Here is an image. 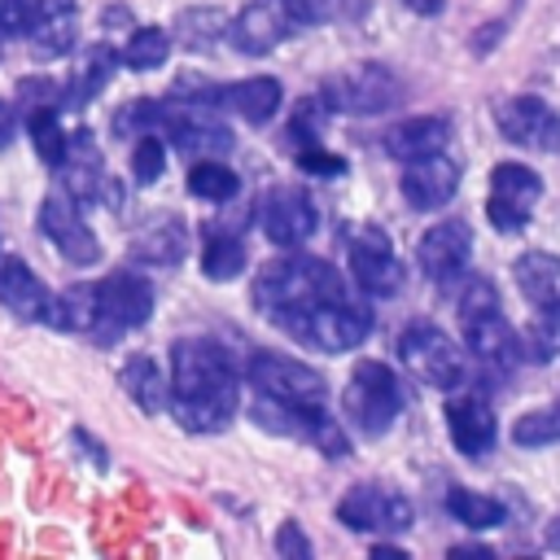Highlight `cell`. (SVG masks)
Wrapping results in <instances>:
<instances>
[{
  "label": "cell",
  "mask_w": 560,
  "mask_h": 560,
  "mask_svg": "<svg viewBox=\"0 0 560 560\" xmlns=\"http://www.w3.org/2000/svg\"><path fill=\"white\" fill-rule=\"evenodd\" d=\"M171 416L188 433H219L241 407V372L214 337H179L171 346Z\"/></svg>",
  "instance_id": "cell-1"
},
{
  "label": "cell",
  "mask_w": 560,
  "mask_h": 560,
  "mask_svg": "<svg viewBox=\"0 0 560 560\" xmlns=\"http://www.w3.org/2000/svg\"><path fill=\"white\" fill-rule=\"evenodd\" d=\"M328 298H350L337 267L324 262V258H306V254H293V258H276L258 271L254 280V302L262 306L267 319H280V315H293V311H306L315 302H328Z\"/></svg>",
  "instance_id": "cell-2"
},
{
  "label": "cell",
  "mask_w": 560,
  "mask_h": 560,
  "mask_svg": "<svg viewBox=\"0 0 560 560\" xmlns=\"http://www.w3.org/2000/svg\"><path fill=\"white\" fill-rule=\"evenodd\" d=\"M464 280H468L464 293H459V328H464V341H468V350H472V359L481 368H490L494 376H512L525 354H521V337L503 319L499 289L486 276H464Z\"/></svg>",
  "instance_id": "cell-3"
},
{
  "label": "cell",
  "mask_w": 560,
  "mask_h": 560,
  "mask_svg": "<svg viewBox=\"0 0 560 560\" xmlns=\"http://www.w3.org/2000/svg\"><path fill=\"white\" fill-rule=\"evenodd\" d=\"M284 337H293L298 346H311V350H324V354H341V350H354L359 341H368L372 332V315L363 302L354 298H328V302H315L306 311H293V315H280L271 319Z\"/></svg>",
  "instance_id": "cell-4"
},
{
  "label": "cell",
  "mask_w": 560,
  "mask_h": 560,
  "mask_svg": "<svg viewBox=\"0 0 560 560\" xmlns=\"http://www.w3.org/2000/svg\"><path fill=\"white\" fill-rule=\"evenodd\" d=\"M341 407H346V420L363 433V438H381L389 433V424L402 416V381L389 363H376V359H363L350 381H346V394H341Z\"/></svg>",
  "instance_id": "cell-5"
},
{
  "label": "cell",
  "mask_w": 560,
  "mask_h": 560,
  "mask_svg": "<svg viewBox=\"0 0 560 560\" xmlns=\"http://www.w3.org/2000/svg\"><path fill=\"white\" fill-rule=\"evenodd\" d=\"M249 416H254L258 429H267V433H276V438L311 442V446H319L328 459H346V455H350V438H346V429L324 411V402H280V398L254 394Z\"/></svg>",
  "instance_id": "cell-6"
},
{
  "label": "cell",
  "mask_w": 560,
  "mask_h": 560,
  "mask_svg": "<svg viewBox=\"0 0 560 560\" xmlns=\"http://www.w3.org/2000/svg\"><path fill=\"white\" fill-rule=\"evenodd\" d=\"M398 359L420 385H433V389H459L468 376L464 350L429 319H416L398 332Z\"/></svg>",
  "instance_id": "cell-7"
},
{
  "label": "cell",
  "mask_w": 560,
  "mask_h": 560,
  "mask_svg": "<svg viewBox=\"0 0 560 560\" xmlns=\"http://www.w3.org/2000/svg\"><path fill=\"white\" fill-rule=\"evenodd\" d=\"M92 293H96V319L88 332L96 341H118L122 332H136L153 315V284L140 271H114L101 284H92Z\"/></svg>",
  "instance_id": "cell-8"
},
{
  "label": "cell",
  "mask_w": 560,
  "mask_h": 560,
  "mask_svg": "<svg viewBox=\"0 0 560 560\" xmlns=\"http://www.w3.org/2000/svg\"><path fill=\"white\" fill-rule=\"evenodd\" d=\"M402 101V83L381 61H359L324 79V109L337 114H385Z\"/></svg>",
  "instance_id": "cell-9"
},
{
  "label": "cell",
  "mask_w": 560,
  "mask_h": 560,
  "mask_svg": "<svg viewBox=\"0 0 560 560\" xmlns=\"http://www.w3.org/2000/svg\"><path fill=\"white\" fill-rule=\"evenodd\" d=\"M542 197V175L529 171L525 162H499L490 171V197H486V219L494 232L512 236L529 223L534 206Z\"/></svg>",
  "instance_id": "cell-10"
},
{
  "label": "cell",
  "mask_w": 560,
  "mask_h": 560,
  "mask_svg": "<svg viewBox=\"0 0 560 560\" xmlns=\"http://www.w3.org/2000/svg\"><path fill=\"white\" fill-rule=\"evenodd\" d=\"M245 381L254 385V394L280 398V402H324V394H328V381L311 363H298V359L271 354V350L249 354Z\"/></svg>",
  "instance_id": "cell-11"
},
{
  "label": "cell",
  "mask_w": 560,
  "mask_h": 560,
  "mask_svg": "<svg viewBox=\"0 0 560 560\" xmlns=\"http://www.w3.org/2000/svg\"><path fill=\"white\" fill-rule=\"evenodd\" d=\"M411 516V499L385 486H354L337 503V521L354 534H402Z\"/></svg>",
  "instance_id": "cell-12"
},
{
  "label": "cell",
  "mask_w": 560,
  "mask_h": 560,
  "mask_svg": "<svg viewBox=\"0 0 560 560\" xmlns=\"http://www.w3.org/2000/svg\"><path fill=\"white\" fill-rule=\"evenodd\" d=\"M350 276L368 298H394L407 284V267L381 228H359L350 241Z\"/></svg>",
  "instance_id": "cell-13"
},
{
  "label": "cell",
  "mask_w": 560,
  "mask_h": 560,
  "mask_svg": "<svg viewBox=\"0 0 560 560\" xmlns=\"http://www.w3.org/2000/svg\"><path fill=\"white\" fill-rule=\"evenodd\" d=\"M39 232L57 245V254H61L70 267H92V262L101 258L96 232L83 223L79 201H70L66 192H48V197L39 201Z\"/></svg>",
  "instance_id": "cell-14"
},
{
  "label": "cell",
  "mask_w": 560,
  "mask_h": 560,
  "mask_svg": "<svg viewBox=\"0 0 560 560\" xmlns=\"http://www.w3.org/2000/svg\"><path fill=\"white\" fill-rule=\"evenodd\" d=\"M416 262H420V271H424L438 289L464 280V276H468V262H472V228H468L464 219H442L438 228H429V232L420 236Z\"/></svg>",
  "instance_id": "cell-15"
},
{
  "label": "cell",
  "mask_w": 560,
  "mask_h": 560,
  "mask_svg": "<svg viewBox=\"0 0 560 560\" xmlns=\"http://www.w3.org/2000/svg\"><path fill=\"white\" fill-rule=\"evenodd\" d=\"M494 122L499 131L521 144V149H538V153H560V114L542 101V96H512L494 105Z\"/></svg>",
  "instance_id": "cell-16"
},
{
  "label": "cell",
  "mask_w": 560,
  "mask_h": 560,
  "mask_svg": "<svg viewBox=\"0 0 560 560\" xmlns=\"http://www.w3.org/2000/svg\"><path fill=\"white\" fill-rule=\"evenodd\" d=\"M258 228H262V236L271 245L293 249V245H306L315 236L319 214H315V201L306 192H298V188H271L258 201Z\"/></svg>",
  "instance_id": "cell-17"
},
{
  "label": "cell",
  "mask_w": 560,
  "mask_h": 560,
  "mask_svg": "<svg viewBox=\"0 0 560 560\" xmlns=\"http://www.w3.org/2000/svg\"><path fill=\"white\" fill-rule=\"evenodd\" d=\"M162 131L188 158H206V153H228L232 149V131L214 114H206L201 105H192V101L188 105L162 101Z\"/></svg>",
  "instance_id": "cell-18"
},
{
  "label": "cell",
  "mask_w": 560,
  "mask_h": 560,
  "mask_svg": "<svg viewBox=\"0 0 560 560\" xmlns=\"http://www.w3.org/2000/svg\"><path fill=\"white\" fill-rule=\"evenodd\" d=\"M289 35H293V26H289V13H284L280 0H249L228 26L232 48L245 52V57H262Z\"/></svg>",
  "instance_id": "cell-19"
},
{
  "label": "cell",
  "mask_w": 560,
  "mask_h": 560,
  "mask_svg": "<svg viewBox=\"0 0 560 560\" xmlns=\"http://www.w3.org/2000/svg\"><path fill=\"white\" fill-rule=\"evenodd\" d=\"M459 192V166L446 153L411 158L402 171V197L411 210H442Z\"/></svg>",
  "instance_id": "cell-20"
},
{
  "label": "cell",
  "mask_w": 560,
  "mask_h": 560,
  "mask_svg": "<svg viewBox=\"0 0 560 560\" xmlns=\"http://www.w3.org/2000/svg\"><path fill=\"white\" fill-rule=\"evenodd\" d=\"M446 429H451V442L459 455L468 459H481L494 451V438H499V424H494V411L481 394H455L446 402Z\"/></svg>",
  "instance_id": "cell-21"
},
{
  "label": "cell",
  "mask_w": 560,
  "mask_h": 560,
  "mask_svg": "<svg viewBox=\"0 0 560 560\" xmlns=\"http://www.w3.org/2000/svg\"><path fill=\"white\" fill-rule=\"evenodd\" d=\"M57 171H61V188L70 201H96L101 197V184H105V166H101V149L92 140L88 127L70 131L66 136V149L57 158Z\"/></svg>",
  "instance_id": "cell-22"
},
{
  "label": "cell",
  "mask_w": 560,
  "mask_h": 560,
  "mask_svg": "<svg viewBox=\"0 0 560 560\" xmlns=\"http://www.w3.org/2000/svg\"><path fill=\"white\" fill-rule=\"evenodd\" d=\"M31 52L39 61L66 57L79 35V4L74 0H35V22H31Z\"/></svg>",
  "instance_id": "cell-23"
},
{
  "label": "cell",
  "mask_w": 560,
  "mask_h": 560,
  "mask_svg": "<svg viewBox=\"0 0 560 560\" xmlns=\"http://www.w3.org/2000/svg\"><path fill=\"white\" fill-rule=\"evenodd\" d=\"M280 96H284V92H280V83H276L271 74H254V79H241V83L223 88L214 101H219L228 114L245 118L249 127H262V122H271V118H276Z\"/></svg>",
  "instance_id": "cell-24"
},
{
  "label": "cell",
  "mask_w": 560,
  "mask_h": 560,
  "mask_svg": "<svg viewBox=\"0 0 560 560\" xmlns=\"http://www.w3.org/2000/svg\"><path fill=\"white\" fill-rule=\"evenodd\" d=\"M48 289L35 280V271L22 258H0V306L18 319H44Z\"/></svg>",
  "instance_id": "cell-25"
},
{
  "label": "cell",
  "mask_w": 560,
  "mask_h": 560,
  "mask_svg": "<svg viewBox=\"0 0 560 560\" xmlns=\"http://www.w3.org/2000/svg\"><path fill=\"white\" fill-rule=\"evenodd\" d=\"M512 280L529 306H556L560 311V254H521L512 267Z\"/></svg>",
  "instance_id": "cell-26"
},
{
  "label": "cell",
  "mask_w": 560,
  "mask_h": 560,
  "mask_svg": "<svg viewBox=\"0 0 560 560\" xmlns=\"http://www.w3.org/2000/svg\"><path fill=\"white\" fill-rule=\"evenodd\" d=\"M446 140H451V118H442V114H424V118H407V122H398V127L385 136V149H389L394 158L411 162V158H424V153H442Z\"/></svg>",
  "instance_id": "cell-27"
},
{
  "label": "cell",
  "mask_w": 560,
  "mask_h": 560,
  "mask_svg": "<svg viewBox=\"0 0 560 560\" xmlns=\"http://www.w3.org/2000/svg\"><path fill=\"white\" fill-rule=\"evenodd\" d=\"M118 381H122L127 398H131V402H136L144 416H158V411H166V394H171V381L158 372V363H153V359H144V354H131V359L122 363Z\"/></svg>",
  "instance_id": "cell-28"
},
{
  "label": "cell",
  "mask_w": 560,
  "mask_h": 560,
  "mask_svg": "<svg viewBox=\"0 0 560 560\" xmlns=\"http://www.w3.org/2000/svg\"><path fill=\"white\" fill-rule=\"evenodd\" d=\"M131 254H136L140 262L171 267V262H179V258L188 254V228L175 223V219H158V223H149V228L136 236Z\"/></svg>",
  "instance_id": "cell-29"
},
{
  "label": "cell",
  "mask_w": 560,
  "mask_h": 560,
  "mask_svg": "<svg viewBox=\"0 0 560 560\" xmlns=\"http://www.w3.org/2000/svg\"><path fill=\"white\" fill-rule=\"evenodd\" d=\"M92 319H96V293H92V284H79V289H66V293L48 298L39 324L61 328V332H88Z\"/></svg>",
  "instance_id": "cell-30"
},
{
  "label": "cell",
  "mask_w": 560,
  "mask_h": 560,
  "mask_svg": "<svg viewBox=\"0 0 560 560\" xmlns=\"http://www.w3.org/2000/svg\"><path fill=\"white\" fill-rule=\"evenodd\" d=\"M446 512H451L459 525H468V529H494V525H503V516H508V508H503L494 494L464 490V486H455V490L446 494Z\"/></svg>",
  "instance_id": "cell-31"
},
{
  "label": "cell",
  "mask_w": 560,
  "mask_h": 560,
  "mask_svg": "<svg viewBox=\"0 0 560 560\" xmlns=\"http://www.w3.org/2000/svg\"><path fill=\"white\" fill-rule=\"evenodd\" d=\"M114 66H118V52H114V48H105V44L88 48V61H83V70L74 74V83H70V92H66V105H70V109L88 105V101L114 79Z\"/></svg>",
  "instance_id": "cell-32"
},
{
  "label": "cell",
  "mask_w": 560,
  "mask_h": 560,
  "mask_svg": "<svg viewBox=\"0 0 560 560\" xmlns=\"http://www.w3.org/2000/svg\"><path fill=\"white\" fill-rule=\"evenodd\" d=\"M201 271L206 280H232L245 271V245L241 236H228L219 228L206 232V245H201Z\"/></svg>",
  "instance_id": "cell-33"
},
{
  "label": "cell",
  "mask_w": 560,
  "mask_h": 560,
  "mask_svg": "<svg viewBox=\"0 0 560 560\" xmlns=\"http://www.w3.org/2000/svg\"><path fill=\"white\" fill-rule=\"evenodd\" d=\"M521 354L529 363H551L560 354V311L556 306H534V319L521 332Z\"/></svg>",
  "instance_id": "cell-34"
},
{
  "label": "cell",
  "mask_w": 560,
  "mask_h": 560,
  "mask_svg": "<svg viewBox=\"0 0 560 560\" xmlns=\"http://www.w3.org/2000/svg\"><path fill=\"white\" fill-rule=\"evenodd\" d=\"M280 4L289 13L293 31H311V26H324V22H337V18H359L368 9L363 0H280Z\"/></svg>",
  "instance_id": "cell-35"
},
{
  "label": "cell",
  "mask_w": 560,
  "mask_h": 560,
  "mask_svg": "<svg viewBox=\"0 0 560 560\" xmlns=\"http://www.w3.org/2000/svg\"><path fill=\"white\" fill-rule=\"evenodd\" d=\"M188 192L219 206V201H232V197L241 192V179H236L232 166L206 158V162H192V171H188Z\"/></svg>",
  "instance_id": "cell-36"
},
{
  "label": "cell",
  "mask_w": 560,
  "mask_h": 560,
  "mask_svg": "<svg viewBox=\"0 0 560 560\" xmlns=\"http://www.w3.org/2000/svg\"><path fill=\"white\" fill-rule=\"evenodd\" d=\"M171 57V35L162 31V26H140V31H131V39L122 44V66L127 70H158L162 61Z\"/></svg>",
  "instance_id": "cell-37"
},
{
  "label": "cell",
  "mask_w": 560,
  "mask_h": 560,
  "mask_svg": "<svg viewBox=\"0 0 560 560\" xmlns=\"http://www.w3.org/2000/svg\"><path fill=\"white\" fill-rule=\"evenodd\" d=\"M512 442L516 446H551V442H560V402H551L542 411H525L512 424Z\"/></svg>",
  "instance_id": "cell-38"
},
{
  "label": "cell",
  "mask_w": 560,
  "mask_h": 560,
  "mask_svg": "<svg viewBox=\"0 0 560 560\" xmlns=\"http://www.w3.org/2000/svg\"><path fill=\"white\" fill-rule=\"evenodd\" d=\"M175 26L188 31V35H184L188 48H210L214 35H228V18H223L219 9H188V13H179Z\"/></svg>",
  "instance_id": "cell-39"
},
{
  "label": "cell",
  "mask_w": 560,
  "mask_h": 560,
  "mask_svg": "<svg viewBox=\"0 0 560 560\" xmlns=\"http://www.w3.org/2000/svg\"><path fill=\"white\" fill-rule=\"evenodd\" d=\"M31 136H35V153L57 166V158H61V149H66V136H61V122H57V109H52V105L31 109Z\"/></svg>",
  "instance_id": "cell-40"
},
{
  "label": "cell",
  "mask_w": 560,
  "mask_h": 560,
  "mask_svg": "<svg viewBox=\"0 0 560 560\" xmlns=\"http://www.w3.org/2000/svg\"><path fill=\"white\" fill-rule=\"evenodd\" d=\"M162 166H166V149H162L158 131L136 136V149H131V175H136V184H144V188H149V184H158Z\"/></svg>",
  "instance_id": "cell-41"
},
{
  "label": "cell",
  "mask_w": 560,
  "mask_h": 560,
  "mask_svg": "<svg viewBox=\"0 0 560 560\" xmlns=\"http://www.w3.org/2000/svg\"><path fill=\"white\" fill-rule=\"evenodd\" d=\"M114 131H118V136L162 131V101H131L127 109L114 114Z\"/></svg>",
  "instance_id": "cell-42"
},
{
  "label": "cell",
  "mask_w": 560,
  "mask_h": 560,
  "mask_svg": "<svg viewBox=\"0 0 560 560\" xmlns=\"http://www.w3.org/2000/svg\"><path fill=\"white\" fill-rule=\"evenodd\" d=\"M319 122H324V105H319V101H302V105H298V114H293V122H289V140H293L298 149L315 144Z\"/></svg>",
  "instance_id": "cell-43"
},
{
  "label": "cell",
  "mask_w": 560,
  "mask_h": 560,
  "mask_svg": "<svg viewBox=\"0 0 560 560\" xmlns=\"http://www.w3.org/2000/svg\"><path fill=\"white\" fill-rule=\"evenodd\" d=\"M35 22V0H0V35H26Z\"/></svg>",
  "instance_id": "cell-44"
},
{
  "label": "cell",
  "mask_w": 560,
  "mask_h": 560,
  "mask_svg": "<svg viewBox=\"0 0 560 560\" xmlns=\"http://www.w3.org/2000/svg\"><path fill=\"white\" fill-rule=\"evenodd\" d=\"M298 166H302V171H311V175H346V162H341V158H332V153H319L315 144L298 149Z\"/></svg>",
  "instance_id": "cell-45"
},
{
  "label": "cell",
  "mask_w": 560,
  "mask_h": 560,
  "mask_svg": "<svg viewBox=\"0 0 560 560\" xmlns=\"http://www.w3.org/2000/svg\"><path fill=\"white\" fill-rule=\"evenodd\" d=\"M276 551H280L284 560H298V556L306 560V556H311V538L298 529V521H284V525H280V534H276Z\"/></svg>",
  "instance_id": "cell-46"
},
{
  "label": "cell",
  "mask_w": 560,
  "mask_h": 560,
  "mask_svg": "<svg viewBox=\"0 0 560 560\" xmlns=\"http://www.w3.org/2000/svg\"><path fill=\"white\" fill-rule=\"evenodd\" d=\"M13 131H18V114H13V105L0 101V149L13 140Z\"/></svg>",
  "instance_id": "cell-47"
},
{
  "label": "cell",
  "mask_w": 560,
  "mask_h": 560,
  "mask_svg": "<svg viewBox=\"0 0 560 560\" xmlns=\"http://www.w3.org/2000/svg\"><path fill=\"white\" fill-rule=\"evenodd\" d=\"M398 4H402V9H411V13H420V18H438L446 0H398Z\"/></svg>",
  "instance_id": "cell-48"
},
{
  "label": "cell",
  "mask_w": 560,
  "mask_h": 560,
  "mask_svg": "<svg viewBox=\"0 0 560 560\" xmlns=\"http://www.w3.org/2000/svg\"><path fill=\"white\" fill-rule=\"evenodd\" d=\"M74 442H79V446H83V451H92V459H96V464H101V468H105V451H101V442H96V438H88V433H83V429H74Z\"/></svg>",
  "instance_id": "cell-49"
},
{
  "label": "cell",
  "mask_w": 560,
  "mask_h": 560,
  "mask_svg": "<svg viewBox=\"0 0 560 560\" xmlns=\"http://www.w3.org/2000/svg\"><path fill=\"white\" fill-rule=\"evenodd\" d=\"M451 556H477V560H490L494 551H490V547H472V542H464V547H451Z\"/></svg>",
  "instance_id": "cell-50"
},
{
  "label": "cell",
  "mask_w": 560,
  "mask_h": 560,
  "mask_svg": "<svg viewBox=\"0 0 560 560\" xmlns=\"http://www.w3.org/2000/svg\"><path fill=\"white\" fill-rule=\"evenodd\" d=\"M118 22L127 26V22H131V13H127V9H118V4H109V9H105V26H118Z\"/></svg>",
  "instance_id": "cell-51"
},
{
  "label": "cell",
  "mask_w": 560,
  "mask_h": 560,
  "mask_svg": "<svg viewBox=\"0 0 560 560\" xmlns=\"http://www.w3.org/2000/svg\"><path fill=\"white\" fill-rule=\"evenodd\" d=\"M542 542H547L551 551H560V516H556V521L547 525V534H542Z\"/></svg>",
  "instance_id": "cell-52"
}]
</instances>
